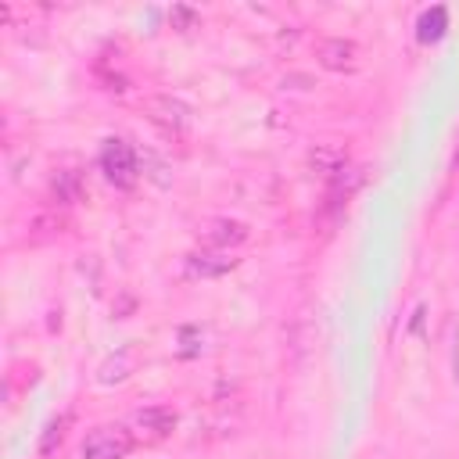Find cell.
I'll use <instances>...</instances> for the list:
<instances>
[{"instance_id":"cell-1","label":"cell","mask_w":459,"mask_h":459,"mask_svg":"<svg viewBox=\"0 0 459 459\" xmlns=\"http://www.w3.org/2000/svg\"><path fill=\"white\" fill-rule=\"evenodd\" d=\"M100 172L111 186L118 190H133L140 183V154L122 140V136H111L104 140L100 147Z\"/></svg>"},{"instance_id":"cell-2","label":"cell","mask_w":459,"mask_h":459,"mask_svg":"<svg viewBox=\"0 0 459 459\" xmlns=\"http://www.w3.org/2000/svg\"><path fill=\"white\" fill-rule=\"evenodd\" d=\"M133 452V434L122 423L93 427L82 437V459H126Z\"/></svg>"},{"instance_id":"cell-3","label":"cell","mask_w":459,"mask_h":459,"mask_svg":"<svg viewBox=\"0 0 459 459\" xmlns=\"http://www.w3.org/2000/svg\"><path fill=\"white\" fill-rule=\"evenodd\" d=\"M143 115L154 122V126H161V129H169V133H183L186 126H190V104L186 100H179V97H172V93H151V97H143Z\"/></svg>"},{"instance_id":"cell-4","label":"cell","mask_w":459,"mask_h":459,"mask_svg":"<svg viewBox=\"0 0 459 459\" xmlns=\"http://www.w3.org/2000/svg\"><path fill=\"white\" fill-rule=\"evenodd\" d=\"M316 57H319V65L330 68V72H348V68H355L359 47H355L351 39H344V36H326V39H319Z\"/></svg>"},{"instance_id":"cell-5","label":"cell","mask_w":459,"mask_h":459,"mask_svg":"<svg viewBox=\"0 0 459 459\" xmlns=\"http://www.w3.org/2000/svg\"><path fill=\"white\" fill-rule=\"evenodd\" d=\"M244 240H247V222H240V219H212L204 226V244L215 251H230Z\"/></svg>"},{"instance_id":"cell-6","label":"cell","mask_w":459,"mask_h":459,"mask_svg":"<svg viewBox=\"0 0 459 459\" xmlns=\"http://www.w3.org/2000/svg\"><path fill=\"white\" fill-rule=\"evenodd\" d=\"M237 265V258L230 251H215V247H201L194 255H186V269L194 276H222Z\"/></svg>"},{"instance_id":"cell-7","label":"cell","mask_w":459,"mask_h":459,"mask_svg":"<svg viewBox=\"0 0 459 459\" xmlns=\"http://www.w3.org/2000/svg\"><path fill=\"white\" fill-rule=\"evenodd\" d=\"M136 423H140L143 430H151L154 437H165V434L176 427V409H172V405H147V409L136 412Z\"/></svg>"},{"instance_id":"cell-8","label":"cell","mask_w":459,"mask_h":459,"mask_svg":"<svg viewBox=\"0 0 459 459\" xmlns=\"http://www.w3.org/2000/svg\"><path fill=\"white\" fill-rule=\"evenodd\" d=\"M445 29H448V11H445L441 4L430 7V11H423L420 22H416V36H420V43H437V39L445 36Z\"/></svg>"},{"instance_id":"cell-9","label":"cell","mask_w":459,"mask_h":459,"mask_svg":"<svg viewBox=\"0 0 459 459\" xmlns=\"http://www.w3.org/2000/svg\"><path fill=\"white\" fill-rule=\"evenodd\" d=\"M312 165L323 169L326 176H333L337 169H344V151H337V147H319V151H312Z\"/></svg>"},{"instance_id":"cell-10","label":"cell","mask_w":459,"mask_h":459,"mask_svg":"<svg viewBox=\"0 0 459 459\" xmlns=\"http://www.w3.org/2000/svg\"><path fill=\"white\" fill-rule=\"evenodd\" d=\"M65 427H68V416H61V420H54L50 427H47V434L39 437V455H50L57 445H61V437H65Z\"/></svg>"},{"instance_id":"cell-11","label":"cell","mask_w":459,"mask_h":459,"mask_svg":"<svg viewBox=\"0 0 459 459\" xmlns=\"http://www.w3.org/2000/svg\"><path fill=\"white\" fill-rule=\"evenodd\" d=\"M54 194H57V201H72L79 194V176L75 172H61L54 179Z\"/></svg>"},{"instance_id":"cell-12","label":"cell","mask_w":459,"mask_h":459,"mask_svg":"<svg viewBox=\"0 0 459 459\" xmlns=\"http://www.w3.org/2000/svg\"><path fill=\"white\" fill-rule=\"evenodd\" d=\"M169 22H172V29H183V32H186V29H194V25H197V11H190V7H183V4H179V7H172V11H169Z\"/></svg>"}]
</instances>
